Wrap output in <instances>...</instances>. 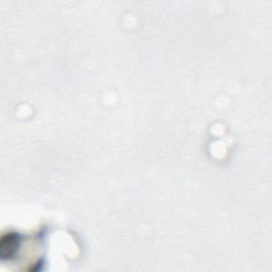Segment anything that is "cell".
Returning <instances> with one entry per match:
<instances>
[{"label":"cell","instance_id":"cell-1","mask_svg":"<svg viewBox=\"0 0 272 272\" xmlns=\"http://www.w3.org/2000/svg\"><path fill=\"white\" fill-rule=\"evenodd\" d=\"M18 246V239L15 234H9L2 240V254L3 257H11Z\"/></svg>","mask_w":272,"mask_h":272}]
</instances>
